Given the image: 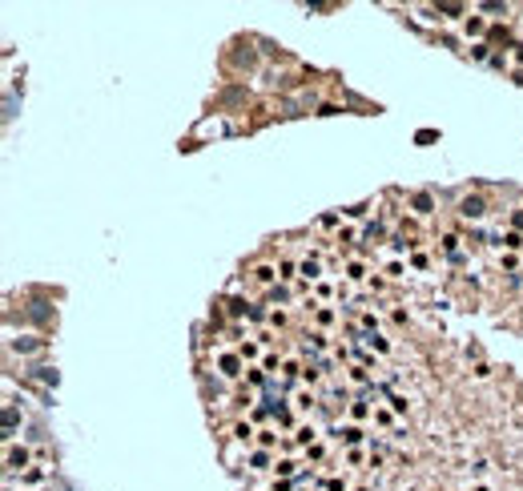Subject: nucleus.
<instances>
[{"label":"nucleus","mask_w":523,"mask_h":491,"mask_svg":"<svg viewBox=\"0 0 523 491\" xmlns=\"http://www.w3.org/2000/svg\"><path fill=\"white\" fill-rule=\"evenodd\" d=\"M459 210H463V218H479V214H483V202H479V198H463Z\"/></svg>","instance_id":"nucleus-1"},{"label":"nucleus","mask_w":523,"mask_h":491,"mask_svg":"<svg viewBox=\"0 0 523 491\" xmlns=\"http://www.w3.org/2000/svg\"><path fill=\"white\" fill-rule=\"evenodd\" d=\"M515 49H519V60H523V45H515Z\"/></svg>","instance_id":"nucleus-2"}]
</instances>
